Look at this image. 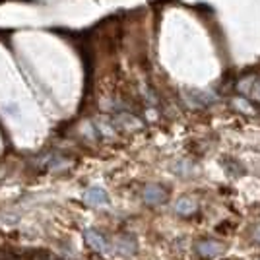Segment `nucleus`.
I'll list each match as a JSON object with an SVG mask.
<instances>
[{"mask_svg":"<svg viewBox=\"0 0 260 260\" xmlns=\"http://www.w3.org/2000/svg\"><path fill=\"white\" fill-rule=\"evenodd\" d=\"M225 250V245L217 243V241H212V239H202L196 243V252L204 258H216L221 252Z\"/></svg>","mask_w":260,"mask_h":260,"instance_id":"f257e3e1","label":"nucleus"},{"mask_svg":"<svg viewBox=\"0 0 260 260\" xmlns=\"http://www.w3.org/2000/svg\"><path fill=\"white\" fill-rule=\"evenodd\" d=\"M144 200L148 202V204H152V206H157V204H163L167 198H169V192L163 188L161 184H148L146 188H144Z\"/></svg>","mask_w":260,"mask_h":260,"instance_id":"f03ea898","label":"nucleus"},{"mask_svg":"<svg viewBox=\"0 0 260 260\" xmlns=\"http://www.w3.org/2000/svg\"><path fill=\"white\" fill-rule=\"evenodd\" d=\"M196 202L192 200V198H188V196H183V198H179L177 200V204H175V212L179 214V216H184V217H188V216H192L196 212Z\"/></svg>","mask_w":260,"mask_h":260,"instance_id":"7ed1b4c3","label":"nucleus"},{"mask_svg":"<svg viewBox=\"0 0 260 260\" xmlns=\"http://www.w3.org/2000/svg\"><path fill=\"white\" fill-rule=\"evenodd\" d=\"M86 239H87V243L98 250V252H109L107 241H105V237H103L101 233H98V231H86Z\"/></svg>","mask_w":260,"mask_h":260,"instance_id":"20e7f679","label":"nucleus"},{"mask_svg":"<svg viewBox=\"0 0 260 260\" xmlns=\"http://www.w3.org/2000/svg\"><path fill=\"white\" fill-rule=\"evenodd\" d=\"M136 249H138V245H136V241H134V237H130V235H126V237L117 239V250H119L120 254L128 256V254H132V252H136Z\"/></svg>","mask_w":260,"mask_h":260,"instance_id":"39448f33","label":"nucleus"},{"mask_svg":"<svg viewBox=\"0 0 260 260\" xmlns=\"http://www.w3.org/2000/svg\"><path fill=\"white\" fill-rule=\"evenodd\" d=\"M86 200L89 204H93V206H103V204L109 202V198L103 188H89L86 192Z\"/></svg>","mask_w":260,"mask_h":260,"instance_id":"423d86ee","label":"nucleus"},{"mask_svg":"<svg viewBox=\"0 0 260 260\" xmlns=\"http://www.w3.org/2000/svg\"><path fill=\"white\" fill-rule=\"evenodd\" d=\"M243 89L250 91V95L260 101V80H252V86H250V87H243Z\"/></svg>","mask_w":260,"mask_h":260,"instance_id":"0eeeda50","label":"nucleus"},{"mask_svg":"<svg viewBox=\"0 0 260 260\" xmlns=\"http://www.w3.org/2000/svg\"><path fill=\"white\" fill-rule=\"evenodd\" d=\"M254 237H256V241L260 243V225L256 229H254Z\"/></svg>","mask_w":260,"mask_h":260,"instance_id":"6e6552de","label":"nucleus"}]
</instances>
